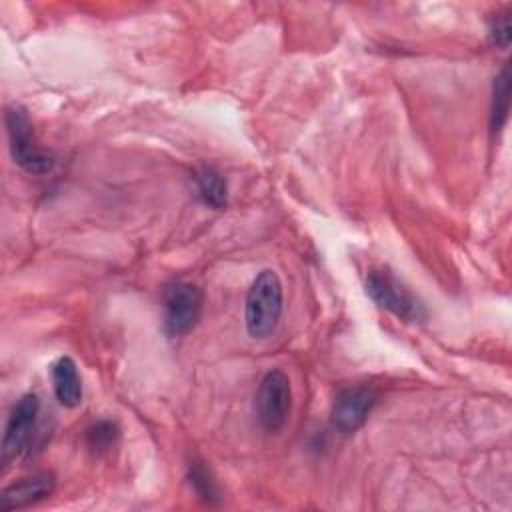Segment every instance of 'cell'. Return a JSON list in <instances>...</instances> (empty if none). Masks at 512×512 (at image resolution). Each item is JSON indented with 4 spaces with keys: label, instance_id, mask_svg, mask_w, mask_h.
<instances>
[{
    "label": "cell",
    "instance_id": "obj_1",
    "mask_svg": "<svg viewBox=\"0 0 512 512\" xmlns=\"http://www.w3.org/2000/svg\"><path fill=\"white\" fill-rule=\"evenodd\" d=\"M282 314V282L274 270H262L248 294L244 306L246 330L252 338H268L280 320Z\"/></svg>",
    "mask_w": 512,
    "mask_h": 512
},
{
    "label": "cell",
    "instance_id": "obj_2",
    "mask_svg": "<svg viewBox=\"0 0 512 512\" xmlns=\"http://www.w3.org/2000/svg\"><path fill=\"white\" fill-rule=\"evenodd\" d=\"M6 128H8L12 158L22 170L30 174H44L52 170L54 156L42 146H38L32 134V124L28 120V114L20 106H10L6 110Z\"/></svg>",
    "mask_w": 512,
    "mask_h": 512
},
{
    "label": "cell",
    "instance_id": "obj_3",
    "mask_svg": "<svg viewBox=\"0 0 512 512\" xmlns=\"http://www.w3.org/2000/svg\"><path fill=\"white\" fill-rule=\"evenodd\" d=\"M366 292L384 310L394 316L414 322L424 318V308L416 296L388 270H372L366 278Z\"/></svg>",
    "mask_w": 512,
    "mask_h": 512
},
{
    "label": "cell",
    "instance_id": "obj_4",
    "mask_svg": "<svg viewBox=\"0 0 512 512\" xmlns=\"http://www.w3.org/2000/svg\"><path fill=\"white\" fill-rule=\"evenodd\" d=\"M202 314V292L190 282H172L164 292V330L168 336L190 332Z\"/></svg>",
    "mask_w": 512,
    "mask_h": 512
},
{
    "label": "cell",
    "instance_id": "obj_5",
    "mask_svg": "<svg viewBox=\"0 0 512 512\" xmlns=\"http://www.w3.org/2000/svg\"><path fill=\"white\" fill-rule=\"evenodd\" d=\"M292 406V390L290 380L284 372L272 370L268 372L258 388L256 394V410L258 420L268 432L280 430L290 414Z\"/></svg>",
    "mask_w": 512,
    "mask_h": 512
},
{
    "label": "cell",
    "instance_id": "obj_6",
    "mask_svg": "<svg viewBox=\"0 0 512 512\" xmlns=\"http://www.w3.org/2000/svg\"><path fill=\"white\" fill-rule=\"evenodd\" d=\"M40 410V400L36 394H24L10 412L4 440H2V464L12 462L28 444L36 416Z\"/></svg>",
    "mask_w": 512,
    "mask_h": 512
},
{
    "label": "cell",
    "instance_id": "obj_7",
    "mask_svg": "<svg viewBox=\"0 0 512 512\" xmlns=\"http://www.w3.org/2000/svg\"><path fill=\"white\" fill-rule=\"evenodd\" d=\"M376 404V394L370 388L356 386L342 390L332 406V426L342 434L356 432Z\"/></svg>",
    "mask_w": 512,
    "mask_h": 512
},
{
    "label": "cell",
    "instance_id": "obj_8",
    "mask_svg": "<svg viewBox=\"0 0 512 512\" xmlns=\"http://www.w3.org/2000/svg\"><path fill=\"white\" fill-rule=\"evenodd\" d=\"M52 490H54V476L50 472H40L4 488L0 496V504H2V510L6 512L16 508H26L50 496Z\"/></svg>",
    "mask_w": 512,
    "mask_h": 512
},
{
    "label": "cell",
    "instance_id": "obj_9",
    "mask_svg": "<svg viewBox=\"0 0 512 512\" xmlns=\"http://www.w3.org/2000/svg\"><path fill=\"white\" fill-rule=\"evenodd\" d=\"M52 388L58 402L66 408H74L82 402V380L76 362L70 356H60L50 368Z\"/></svg>",
    "mask_w": 512,
    "mask_h": 512
},
{
    "label": "cell",
    "instance_id": "obj_10",
    "mask_svg": "<svg viewBox=\"0 0 512 512\" xmlns=\"http://www.w3.org/2000/svg\"><path fill=\"white\" fill-rule=\"evenodd\" d=\"M194 180H196V188H198V194L204 204H208L214 210H222L226 206L228 186L220 172L204 166L194 174Z\"/></svg>",
    "mask_w": 512,
    "mask_h": 512
},
{
    "label": "cell",
    "instance_id": "obj_11",
    "mask_svg": "<svg viewBox=\"0 0 512 512\" xmlns=\"http://www.w3.org/2000/svg\"><path fill=\"white\" fill-rule=\"evenodd\" d=\"M508 110H510V64L506 62L498 76L494 78V88H492V118L490 126L492 132H500L508 120Z\"/></svg>",
    "mask_w": 512,
    "mask_h": 512
},
{
    "label": "cell",
    "instance_id": "obj_12",
    "mask_svg": "<svg viewBox=\"0 0 512 512\" xmlns=\"http://www.w3.org/2000/svg\"><path fill=\"white\" fill-rule=\"evenodd\" d=\"M120 438L118 424L112 420H98L86 430V444L94 454H104L116 446Z\"/></svg>",
    "mask_w": 512,
    "mask_h": 512
},
{
    "label": "cell",
    "instance_id": "obj_13",
    "mask_svg": "<svg viewBox=\"0 0 512 512\" xmlns=\"http://www.w3.org/2000/svg\"><path fill=\"white\" fill-rule=\"evenodd\" d=\"M188 480L190 486L194 488V492L208 504H218L220 500V492L218 486L214 484L210 472L202 466V464H192L190 472H188Z\"/></svg>",
    "mask_w": 512,
    "mask_h": 512
},
{
    "label": "cell",
    "instance_id": "obj_14",
    "mask_svg": "<svg viewBox=\"0 0 512 512\" xmlns=\"http://www.w3.org/2000/svg\"><path fill=\"white\" fill-rule=\"evenodd\" d=\"M510 36H512V26H510V18L508 14H498L494 20H492V26H490V40L500 46V48H506L510 44Z\"/></svg>",
    "mask_w": 512,
    "mask_h": 512
}]
</instances>
